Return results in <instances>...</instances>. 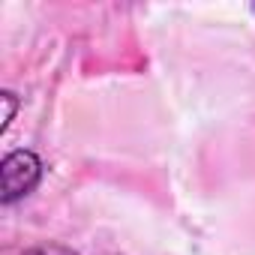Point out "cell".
I'll return each mask as SVG.
<instances>
[{
  "mask_svg": "<svg viewBox=\"0 0 255 255\" xmlns=\"http://www.w3.org/2000/svg\"><path fill=\"white\" fill-rule=\"evenodd\" d=\"M42 174H45V165L36 150L30 147L9 150L0 162V204L12 207L21 198H27L42 183Z\"/></svg>",
  "mask_w": 255,
  "mask_h": 255,
  "instance_id": "1",
  "label": "cell"
},
{
  "mask_svg": "<svg viewBox=\"0 0 255 255\" xmlns=\"http://www.w3.org/2000/svg\"><path fill=\"white\" fill-rule=\"evenodd\" d=\"M0 102H3V123H0V135H6V129L15 120V111H18V96L12 90H3L0 93Z\"/></svg>",
  "mask_w": 255,
  "mask_h": 255,
  "instance_id": "2",
  "label": "cell"
},
{
  "mask_svg": "<svg viewBox=\"0 0 255 255\" xmlns=\"http://www.w3.org/2000/svg\"><path fill=\"white\" fill-rule=\"evenodd\" d=\"M18 255H78V252L63 246V243H39V246H30V249H24Z\"/></svg>",
  "mask_w": 255,
  "mask_h": 255,
  "instance_id": "3",
  "label": "cell"
}]
</instances>
